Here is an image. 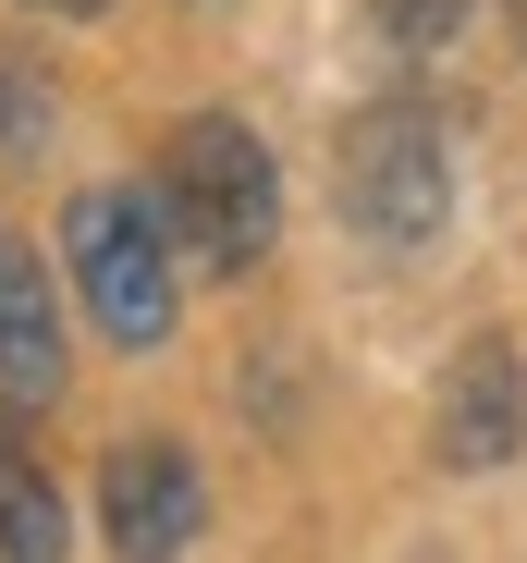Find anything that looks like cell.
Returning <instances> with one entry per match:
<instances>
[{"label":"cell","instance_id":"6da1fadb","mask_svg":"<svg viewBox=\"0 0 527 563\" xmlns=\"http://www.w3.org/2000/svg\"><path fill=\"white\" fill-rule=\"evenodd\" d=\"M160 221H172V245H197L209 269H257V245H271V221H283L271 147H257L233 111L172 123V147H160Z\"/></svg>","mask_w":527,"mask_h":563},{"label":"cell","instance_id":"7a4b0ae2","mask_svg":"<svg viewBox=\"0 0 527 563\" xmlns=\"http://www.w3.org/2000/svg\"><path fill=\"white\" fill-rule=\"evenodd\" d=\"M62 257H74V295L99 307L111 343H172V221L135 197V184H86L62 209Z\"/></svg>","mask_w":527,"mask_h":563},{"label":"cell","instance_id":"3957f363","mask_svg":"<svg viewBox=\"0 0 527 563\" xmlns=\"http://www.w3.org/2000/svg\"><path fill=\"white\" fill-rule=\"evenodd\" d=\"M454 209V159H442V123L381 99L343 123V221H356L369 245H429Z\"/></svg>","mask_w":527,"mask_h":563},{"label":"cell","instance_id":"277c9868","mask_svg":"<svg viewBox=\"0 0 527 563\" xmlns=\"http://www.w3.org/2000/svg\"><path fill=\"white\" fill-rule=\"evenodd\" d=\"M197 515H209V490H197L185 441H111V465H99V539L123 563H172L197 539Z\"/></svg>","mask_w":527,"mask_h":563},{"label":"cell","instance_id":"5b68a950","mask_svg":"<svg viewBox=\"0 0 527 563\" xmlns=\"http://www.w3.org/2000/svg\"><path fill=\"white\" fill-rule=\"evenodd\" d=\"M515 441H527V367H515V343H503V331H479V343L442 367L429 453L466 465V478H491V465H515Z\"/></svg>","mask_w":527,"mask_h":563},{"label":"cell","instance_id":"8992f818","mask_svg":"<svg viewBox=\"0 0 527 563\" xmlns=\"http://www.w3.org/2000/svg\"><path fill=\"white\" fill-rule=\"evenodd\" d=\"M62 393V307H50V269L0 233V417H25Z\"/></svg>","mask_w":527,"mask_h":563},{"label":"cell","instance_id":"52a82bcc","mask_svg":"<svg viewBox=\"0 0 527 563\" xmlns=\"http://www.w3.org/2000/svg\"><path fill=\"white\" fill-rule=\"evenodd\" d=\"M74 527H62V490H50V465L0 429V563H62Z\"/></svg>","mask_w":527,"mask_h":563},{"label":"cell","instance_id":"ba28073f","mask_svg":"<svg viewBox=\"0 0 527 563\" xmlns=\"http://www.w3.org/2000/svg\"><path fill=\"white\" fill-rule=\"evenodd\" d=\"M50 123H62V99H50V62L37 49H0V159H37L50 147Z\"/></svg>","mask_w":527,"mask_h":563},{"label":"cell","instance_id":"9c48e42d","mask_svg":"<svg viewBox=\"0 0 527 563\" xmlns=\"http://www.w3.org/2000/svg\"><path fill=\"white\" fill-rule=\"evenodd\" d=\"M381 25L405 49H442V37H466V0H381Z\"/></svg>","mask_w":527,"mask_h":563},{"label":"cell","instance_id":"30bf717a","mask_svg":"<svg viewBox=\"0 0 527 563\" xmlns=\"http://www.w3.org/2000/svg\"><path fill=\"white\" fill-rule=\"evenodd\" d=\"M37 13H111V0H37Z\"/></svg>","mask_w":527,"mask_h":563},{"label":"cell","instance_id":"8fae6325","mask_svg":"<svg viewBox=\"0 0 527 563\" xmlns=\"http://www.w3.org/2000/svg\"><path fill=\"white\" fill-rule=\"evenodd\" d=\"M515 37H527V0H515Z\"/></svg>","mask_w":527,"mask_h":563}]
</instances>
